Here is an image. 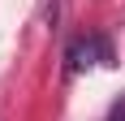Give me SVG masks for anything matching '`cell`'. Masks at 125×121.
Here are the masks:
<instances>
[{
	"label": "cell",
	"mask_w": 125,
	"mask_h": 121,
	"mask_svg": "<svg viewBox=\"0 0 125 121\" xmlns=\"http://www.w3.org/2000/svg\"><path fill=\"white\" fill-rule=\"evenodd\" d=\"M108 121H125V99H121V104H116L112 112H108Z\"/></svg>",
	"instance_id": "cell-2"
},
{
	"label": "cell",
	"mask_w": 125,
	"mask_h": 121,
	"mask_svg": "<svg viewBox=\"0 0 125 121\" xmlns=\"http://www.w3.org/2000/svg\"><path fill=\"white\" fill-rule=\"evenodd\" d=\"M65 60H69V69H91V65H112V43L104 35H86V39H73L69 43V52H65Z\"/></svg>",
	"instance_id": "cell-1"
}]
</instances>
